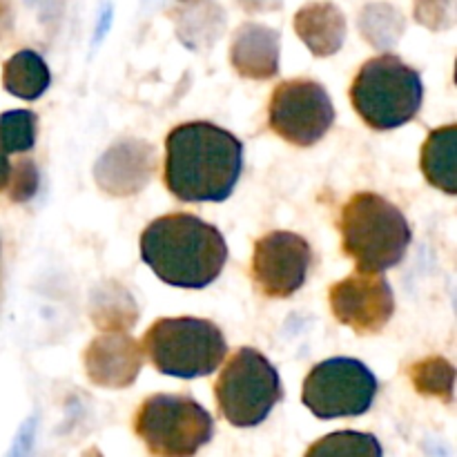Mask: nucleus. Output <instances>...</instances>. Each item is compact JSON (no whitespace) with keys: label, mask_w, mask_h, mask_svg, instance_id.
Here are the masks:
<instances>
[{"label":"nucleus","mask_w":457,"mask_h":457,"mask_svg":"<svg viewBox=\"0 0 457 457\" xmlns=\"http://www.w3.org/2000/svg\"><path fill=\"white\" fill-rule=\"evenodd\" d=\"M244 170V145L235 134L205 120L183 123L165 138V186L190 204L226 201Z\"/></svg>","instance_id":"1"},{"label":"nucleus","mask_w":457,"mask_h":457,"mask_svg":"<svg viewBox=\"0 0 457 457\" xmlns=\"http://www.w3.org/2000/svg\"><path fill=\"white\" fill-rule=\"evenodd\" d=\"M141 257L161 281L177 288H205L221 275L228 245L221 232L195 214L154 219L141 235Z\"/></svg>","instance_id":"2"},{"label":"nucleus","mask_w":457,"mask_h":457,"mask_svg":"<svg viewBox=\"0 0 457 457\" xmlns=\"http://www.w3.org/2000/svg\"><path fill=\"white\" fill-rule=\"evenodd\" d=\"M342 248L361 275L397 266L411 244V226L402 210L375 192L351 196L339 217Z\"/></svg>","instance_id":"3"},{"label":"nucleus","mask_w":457,"mask_h":457,"mask_svg":"<svg viewBox=\"0 0 457 457\" xmlns=\"http://www.w3.org/2000/svg\"><path fill=\"white\" fill-rule=\"evenodd\" d=\"M351 101L369 128L395 129L415 119L424 101L422 76L393 54L361 65L351 85Z\"/></svg>","instance_id":"4"},{"label":"nucleus","mask_w":457,"mask_h":457,"mask_svg":"<svg viewBox=\"0 0 457 457\" xmlns=\"http://www.w3.org/2000/svg\"><path fill=\"white\" fill-rule=\"evenodd\" d=\"M143 351L152 366L170 378L195 379L212 375L226 360L228 344L221 328L196 317H170L150 326Z\"/></svg>","instance_id":"5"},{"label":"nucleus","mask_w":457,"mask_h":457,"mask_svg":"<svg viewBox=\"0 0 457 457\" xmlns=\"http://www.w3.org/2000/svg\"><path fill=\"white\" fill-rule=\"evenodd\" d=\"M134 433L150 457H195L212 440V415L187 395H152L134 415Z\"/></svg>","instance_id":"6"},{"label":"nucleus","mask_w":457,"mask_h":457,"mask_svg":"<svg viewBox=\"0 0 457 457\" xmlns=\"http://www.w3.org/2000/svg\"><path fill=\"white\" fill-rule=\"evenodd\" d=\"M214 397L221 418L237 428H250L270 415L284 397V388L266 355L254 348H239L223 366L214 384Z\"/></svg>","instance_id":"7"},{"label":"nucleus","mask_w":457,"mask_h":457,"mask_svg":"<svg viewBox=\"0 0 457 457\" xmlns=\"http://www.w3.org/2000/svg\"><path fill=\"white\" fill-rule=\"evenodd\" d=\"M378 379L369 366L351 357H333L308 373L302 400L315 418H357L373 406Z\"/></svg>","instance_id":"8"},{"label":"nucleus","mask_w":457,"mask_h":457,"mask_svg":"<svg viewBox=\"0 0 457 457\" xmlns=\"http://www.w3.org/2000/svg\"><path fill=\"white\" fill-rule=\"evenodd\" d=\"M272 132L293 145L308 147L326 137L335 123V107L324 85L295 79L277 85L268 107Z\"/></svg>","instance_id":"9"},{"label":"nucleus","mask_w":457,"mask_h":457,"mask_svg":"<svg viewBox=\"0 0 457 457\" xmlns=\"http://www.w3.org/2000/svg\"><path fill=\"white\" fill-rule=\"evenodd\" d=\"M312 253L303 237L295 232H268L254 244L253 281L266 297L284 299L303 286Z\"/></svg>","instance_id":"10"},{"label":"nucleus","mask_w":457,"mask_h":457,"mask_svg":"<svg viewBox=\"0 0 457 457\" xmlns=\"http://www.w3.org/2000/svg\"><path fill=\"white\" fill-rule=\"evenodd\" d=\"M328 297L335 317L357 335L379 333L395 311L391 286L378 275L346 277L330 288Z\"/></svg>","instance_id":"11"},{"label":"nucleus","mask_w":457,"mask_h":457,"mask_svg":"<svg viewBox=\"0 0 457 457\" xmlns=\"http://www.w3.org/2000/svg\"><path fill=\"white\" fill-rule=\"evenodd\" d=\"M141 369V344L125 333L98 335L85 351V370L96 386L128 388Z\"/></svg>","instance_id":"12"},{"label":"nucleus","mask_w":457,"mask_h":457,"mask_svg":"<svg viewBox=\"0 0 457 457\" xmlns=\"http://www.w3.org/2000/svg\"><path fill=\"white\" fill-rule=\"evenodd\" d=\"M156 163L147 143L123 141L105 152L96 165V183L114 196H128L141 190L154 172Z\"/></svg>","instance_id":"13"},{"label":"nucleus","mask_w":457,"mask_h":457,"mask_svg":"<svg viewBox=\"0 0 457 457\" xmlns=\"http://www.w3.org/2000/svg\"><path fill=\"white\" fill-rule=\"evenodd\" d=\"M230 61L244 79H272L279 71V31L259 22H245L235 31Z\"/></svg>","instance_id":"14"},{"label":"nucleus","mask_w":457,"mask_h":457,"mask_svg":"<svg viewBox=\"0 0 457 457\" xmlns=\"http://www.w3.org/2000/svg\"><path fill=\"white\" fill-rule=\"evenodd\" d=\"M295 31L315 56H333L346 38V18L333 3H311L295 13Z\"/></svg>","instance_id":"15"},{"label":"nucleus","mask_w":457,"mask_h":457,"mask_svg":"<svg viewBox=\"0 0 457 457\" xmlns=\"http://www.w3.org/2000/svg\"><path fill=\"white\" fill-rule=\"evenodd\" d=\"M420 165L431 183L437 190L446 195H457V125H445L428 134L427 143L422 147Z\"/></svg>","instance_id":"16"},{"label":"nucleus","mask_w":457,"mask_h":457,"mask_svg":"<svg viewBox=\"0 0 457 457\" xmlns=\"http://www.w3.org/2000/svg\"><path fill=\"white\" fill-rule=\"evenodd\" d=\"M49 67L34 49H22L13 54L3 70V85L9 94L25 101H36L49 87Z\"/></svg>","instance_id":"17"},{"label":"nucleus","mask_w":457,"mask_h":457,"mask_svg":"<svg viewBox=\"0 0 457 457\" xmlns=\"http://www.w3.org/2000/svg\"><path fill=\"white\" fill-rule=\"evenodd\" d=\"M406 21L400 9L386 3L366 4L360 13V31L373 47L388 49L404 34Z\"/></svg>","instance_id":"18"},{"label":"nucleus","mask_w":457,"mask_h":457,"mask_svg":"<svg viewBox=\"0 0 457 457\" xmlns=\"http://www.w3.org/2000/svg\"><path fill=\"white\" fill-rule=\"evenodd\" d=\"M303 457H384V451L373 433L335 431L308 446Z\"/></svg>","instance_id":"19"},{"label":"nucleus","mask_w":457,"mask_h":457,"mask_svg":"<svg viewBox=\"0 0 457 457\" xmlns=\"http://www.w3.org/2000/svg\"><path fill=\"white\" fill-rule=\"evenodd\" d=\"M409 375L418 393L437 397V400L446 402V404L453 402L455 369L445 357H427L422 361H415L409 369Z\"/></svg>","instance_id":"20"},{"label":"nucleus","mask_w":457,"mask_h":457,"mask_svg":"<svg viewBox=\"0 0 457 457\" xmlns=\"http://www.w3.org/2000/svg\"><path fill=\"white\" fill-rule=\"evenodd\" d=\"M119 295L120 288H110L101 293V299H96V303H94V324L105 333H123L138 317L129 295L123 293V297H119Z\"/></svg>","instance_id":"21"},{"label":"nucleus","mask_w":457,"mask_h":457,"mask_svg":"<svg viewBox=\"0 0 457 457\" xmlns=\"http://www.w3.org/2000/svg\"><path fill=\"white\" fill-rule=\"evenodd\" d=\"M36 125L38 116L29 110H13L0 114V138L12 154L29 152L36 143Z\"/></svg>","instance_id":"22"},{"label":"nucleus","mask_w":457,"mask_h":457,"mask_svg":"<svg viewBox=\"0 0 457 457\" xmlns=\"http://www.w3.org/2000/svg\"><path fill=\"white\" fill-rule=\"evenodd\" d=\"M38 168L31 159H21L16 165H12V172H9V199L13 204H25L38 190Z\"/></svg>","instance_id":"23"},{"label":"nucleus","mask_w":457,"mask_h":457,"mask_svg":"<svg viewBox=\"0 0 457 457\" xmlns=\"http://www.w3.org/2000/svg\"><path fill=\"white\" fill-rule=\"evenodd\" d=\"M415 21L433 31L446 29L453 22V0H415Z\"/></svg>","instance_id":"24"},{"label":"nucleus","mask_w":457,"mask_h":457,"mask_svg":"<svg viewBox=\"0 0 457 457\" xmlns=\"http://www.w3.org/2000/svg\"><path fill=\"white\" fill-rule=\"evenodd\" d=\"M245 12H275L281 7V0H237Z\"/></svg>","instance_id":"25"},{"label":"nucleus","mask_w":457,"mask_h":457,"mask_svg":"<svg viewBox=\"0 0 457 457\" xmlns=\"http://www.w3.org/2000/svg\"><path fill=\"white\" fill-rule=\"evenodd\" d=\"M12 25H13L12 3H9V0H0V40L9 34Z\"/></svg>","instance_id":"26"},{"label":"nucleus","mask_w":457,"mask_h":457,"mask_svg":"<svg viewBox=\"0 0 457 457\" xmlns=\"http://www.w3.org/2000/svg\"><path fill=\"white\" fill-rule=\"evenodd\" d=\"M7 154H12V152H9V147L4 145V141H3V138H0V192H3L4 187H7L9 172H12V165H9Z\"/></svg>","instance_id":"27"},{"label":"nucleus","mask_w":457,"mask_h":457,"mask_svg":"<svg viewBox=\"0 0 457 457\" xmlns=\"http://www.w3.org/2000/svg\"><path fill=\"white\" fill-rule=\"evenodd\" d=\"M181 3H199V0H181Z\"/></svg>","instance_id":"28"}]
</instances>
